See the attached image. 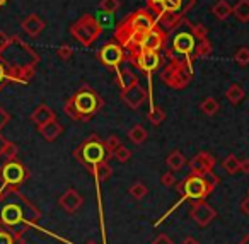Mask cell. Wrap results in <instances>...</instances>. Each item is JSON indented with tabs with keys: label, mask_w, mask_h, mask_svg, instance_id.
<instances>
[{
	"label": "cell",
	"mask_w": 249,
	"mask_h": 244,
	"mask_svg": "<svg viewBox=\"0 0 249 244\" xmlns=\"http://www.w3.org/2000/svg\"><path fill=\"white\" fill-rule=\"evenodd\" d=\"M212 52H213V46H212L210 39L205 38V39H200V41L196 43V48H195V53H193V58H207V56L212 55Z\"/></svg>",
	"instance_id": "83f0119b"
},
{
	"label": "cell",
	"mask_w": 249,
	"mask_h": 244,
	"mask_svg": "<svg viewBox=\"0 0 249 244\" xmlns=\"http://www.w3.org/2000/svg\"><path fill=\"white\" fill-rule=\"evenodd\" d=\"M184 16L181 12H162V14L157 18V24H160L164 28V31L173 33L174 29L179 26V22L183 21Z\"/></svg>",
	"instance_id": "7402d4cb"
},
{
	"label": "cell",
	"mask_w": 249,
	"mask_h": 244,
	"mask_svg": "<svg viewBox=\"0 0 249 244\" xmlns=\"http://www.w3.org/2000/svg\"><path fill=\"white\" fill-rule=\"evenodd\" d=\"M0 56L7 67L11 84L28 86L31 82L36 74V67L39 63V55L21 36H11V43L0 52Z\"/></svg>",
	"instance_id": "7a4b0ae2"
},
{
	"label": "cell",
	"mask_w": 249,
	"mask_h": 244,
	"mask_svg": "<svg viewBox=\"0 0 249 244\" xmlns=\"http://www.w3.org/2000/svg\"><path fill=\"white\" fill-rule=\"evenodd\" d=\"M160 185L166 186V188H169V186H174V185H176V176H174V172H173V171L164 172L162 178H160Z\"/></svg>",
	"instance_id": "60d3db41"
},
{
	"label": "cell",
	"mask_w": 249,
	"mask_h": 244,
	"mask_svg": "<svg viewBox=\"0 0 249 244\" xmlns=\"http://www.w3.org/2000/svg\"><path fill=\"white\" fill-rule=\"evenodd\" d=\"M31 121L36 125V127H41V125L48 123L52 120H56V113L48 106V104H39L36 106V110L31 113Z\"/></svg>",
	"instance_id": "ffe728a7"
},
{
	"label": "cell",
	"mask_w": 249,
	"mask_h": 244,
	"mask_svg": "<svg viewBox=\"0 0 249 244\" xmlns=\"http://www.w3.org/2000/svg\"><path fill=\"white\" fill-rule=\"evenodd\" d=\"M234 60H235V63L241 67L249 65V48H246V46L239 48L237 52L234 53Z\"/></svg>",
	"instance_id": "8d00e7d4"
},
{
	"label": "cell",
	"mask_w": 249,
	"mask_h": 244,
	"mask_svg": "<svg viewBox=\"0 0 249 244\" xmlns=\"http://www.w3.org/2000/svg\"><path fill=\"white\" fill-rule=\"evenodd\" d=\"M166 46H167V33L159 24H156L150 31H147L137 41L135 48L132 52H162Z\"/></svg>",
	"instance_id": "7c38bea8"
},
{
	"label": "cell",
	"mask_w": 249,
	"mask_h": 244,
	"mask_svg": "<svg viewBox=\"0 0 249 244\" xmlns=\"http://www.w3.org/2000/svg\"><path fill=\"white\" fill-rule=\"evenodd\" d=\"M218 183H220V178H218L213 171L208 172V174H205V176L191 174L190 172L183 181L174 185L181 198H179V202H176V205H174L169 212L173 213L174 210H176L183 202H186V200H191V202H195V200H207V196L213 191L215 186H217Z\"/></svg>",
	"instance_id": "5b68a950"
},
{
	"label": "cell",
	"mask_w": 249,
	"mask_h": 244,
	"mask_svg": "<svg viewBox=\"0 0 249 244\" xmlns=\"http://www.w3.org/2000/svg\"><path fill=\"white\" fill-rule=\"evenodd\" d=\"M186 164H188L186 157H184V155L181 154L179 150H173V152H171V154L166 157V166H167V168H169L173 172H176V171H179V169H183Z\"/></svg>",
	"instance_id": "d4e9b609"
},
{
	"label": "cell",
	"mask_w": 249,
	"mask_h": 244,
	"mask_svg": "<svg viewBox=\"0 0 249 244\" xmlns=\"http://www.w3.org/2000/svg\"><path fill=\"white\" fill-rule=\"evenodd\" d=\"M73 55V48L70 45H60L58 48H56V56H58L60 60H70Z\"/></svg>",
	"instance_id": "f35d334b"
},
{
	"label": "cell",
	"mask_w": 249,
	"mask_h": 244,
	"mask_svg": "<svg viewBox=\"0 0 249 244\" xmlns=\"http://www.w3.org/2000/svg\"><path fill=\"white\" fill-rule=\"evenodd\" d=\"M215 164H217V161H215V157L210 152H198L196 155H193L188 161V168H190L191 174H200V176H205L213 171Z\"/></svg>",
	"instance_id": "2e32d148"
},
{
	"label": "cell",
	"mask_w": 249,
	"mask_h": 244,
	"mask_svg": "<svg viewBox=\"0 0 249 244\" xmlns=\"http://www.w3.org/2000/svg\"><path fill=\"white\" fill-rule=\"evenodd\" d=\"M58 205L62 206V208L65 210L67 213L73 215V213H77L80 208H82L84 198H82V195H80V193L77 191L75 188H69V189H67V191L63 193V195L58 198Z\"/></svg>",
	"instance_id": "e0dca14e"
},
{
	"label": "cell",
	"mask_w": 249,
	"mask_h": 244,
	"mask_svg": "<svg viewBox=\"0 0 249 244\" xmlns=\"http://www.w3.org/2000/svg\"><path fill=\"white\" fill-rule=\"evenodd\" d=\"M96 56L101 62V65H104L106 69L113 70V72L120 65H123L124 62H128V55L124 53V48L120 45V43L114 41V39L113 41L104 43V45L97 50Z\"/></svg>",
	"instance_id": "8fae6325"
},
{
	"label": "cell",
	"mask_w": 249,
	"mask_h": 244,
	"mask_svg": "<svg viewBox=\"0 0 249 244\" xmlns=\"http://www.w3.org/2000/svg\"><path fill=\"white\" fill-rule=\"evenodd\" d=\"M152 244H174V241L171 239L167 234H159V236L152 241Z\"/></svg>",
	"instance_id": "f6af8a7d"
},
{
	"label": "cell",
	"mask_w": 249,
	"mask_h": 244,
	"mask_svg": "<svg viewBox=\"0 0 249 244\" xmlns=\"http://www.w3.org/2000/svg\"><path fill=\"white\" fill-rule=\"evenodd\" d=\"M86 244H97V243H96V241H87Z\"/></svg>",
	"instance_id": "db71d44e"
},
{
	"label": "cell",
	"mask_w": 249,
	"mask_h": 244,
	"mask_svg": "<svg viewBox=\"0 0 249 244\" xmlns=\"http://www.w3.org/2000/svg\"><path fill=\"white\" fill-rule=\"evenodd\" d=\"M232 16L239 22H249V0H237V4L232 7Z\"/></svg>",
	"instance_id": "484cf974"
},
{
	"label": "cell",
	"mask_w": 249,
	"mask_h": 244,
	"mask_svg": "<svg viewBox=\"0 0 249 244\" xmlns=\"http://www.w3.org/2000/svg\"><path fill=\"white\" fill-rule=\"evenodd\" d=\"M248 196H249V189H248Z\"/></svg>",
	"instance_id": "11a10c76"
},
{
	"label": "cell",
	"mask_w": 249,
	"mask_h": 244,
	"mask_svg": "<svg viewBox=\"0 0 249 244\" xmlns=\"http://www.w3.org/2000/svg\"><path fill=\"white\" fill-rule=\"evenodd\" d=\"M237 244H249V232L248 234H246V236L244 237H242V239L241 241H239V243Z\"/></svg>",
	"instance_id": "816d5d0a"
},
{
	"label": "cell",
	"mask_w": 249,
	"mask_h": 244,
	"mask_svg": "<svg viewBox=\"0 0 249 244\" xmlns=\"http://www.w3.org/2000/svg\"><path fill=\"white\" fill-rule=\"evenodd\" d=\"M220 110V104L215 97H205L203 101L200 103V111L207 116H215Z\"/></svg>",
	"instance_id": "f1b7e54d"
},
{
	"label": "cell",
	"mask_w": 249,
	"mask_h": 244,
	"mask_svg": "<svg viewBox=\"0 0 249 244\" xmlns=\"http://www.w3.org/2000/svg\"><path fill=\"white\" fill-rule=\"evenodd\" d=\"M128 62H132L140 72H143L150 79V75L162 67L164 60L160 52H132L128 53Z\"/></svg>",
	"instance_id": "4fadbf2b"
},
{
	"label": "cell",
	"mask_w": 249,
	"mask_h": 244,
	"mask_svg": "<svg viewBox=\"0 0 249 244\" xmlns=\"http://www.w3.org/2000/svg\"><path fill=\"white\" fill-rule=\"evenodd\" d=\"M120 7H121L120 0H101V2H99V9L107 16L118 12V11H120Z\"/></svg>",
	"instance_id": "e575fe53"
},
{
	"label": "cell",
	"mask_w": 249,
	"mask_h": 244,
	"mask_svg": "<svg viewBox=\"0 0 249 244\" xmlns=\"http://www.w3.org/2000/svg\"><path fill=\"white\" fill-rule=\"evenodd\" d=\"M38 131L46 142H55L56 138L63 133V125L60 123L58 120H52V121H48V123L38 127Z\"/></svg>",
	"instance_id": "44dd1931"
},
{
	"label": "cell",
	"mask_w": 249,
	"mask_h": 244,
	"mask_svg": "<svg viewBox=\"0 0 249 244\" xmlns=\"http://www.w3.org/2000/svg\"><path fill=\"white\" fill-rule=\"evenodd\" d=\"M9 84H11V79H9L7 67H5L4 60H2V56H0V93H2Z\"/></svg>",
	"instance_id": "74e56055"
},
{
	"label": "cell",
	"mask_w": 249,
	"mask_h": 244,
	"mask_svg": "<svg viewBox=\"0 0 249 244\" xmlns=\"http://www.w3.org/2000/svg\"><path fill=\"white\" fill-rule=\"evenodd\" d=\"M0 244H26V241L24 237H19L9 230L0 229Z\"/></svg>",
	"instance_id": "836d02e7"
},
{
	"label": "cell",
	"mask_w": 249,
	"mask_h": 244,
	"mask_svg": "<svg viewBox=\"0 0 249 244\" xmlns=\"http://www.w3.org/2000/svg\"><path fill=\"white\" fill-rule=\"evenodd\" d=\"M5 4H7V0H0V7H4Z\"/></svg>",
	"instance_id": "f5cc1de1"
},
{
	"label": "cell",
	"mask_w": 249,
	"mask_h": 244,
	"mask_svg": "<svg viewBox=\"0 0 249 244\" xmlns=\"http://www.w3.org/2000/svg\"><path fill=\"white\" fill-rule=\"evenodd\" d=\"M196 36L193 33V22H190L186 18H183V21L179 22L176 29H174V36L171 39V45L164 48L167 58H181L186 60L188 63L193 65L195 58L193 53L196 48Z\"/></svg>",
	"instance_id": "52a82bcc"
},
{
	"label": "cell",
	"mask_w": 249,
	"mask_h": 244,
	"mask_svg": "<svg viewBox=\"0 0 249 244\" xmlns=\"http://www.w3.org/2000/svg\"><path fill=\"white\" fill-rule=\"evenodd\" d=\"M160 80L166 84L169 89L183 91L193 80V65L188 63L186 60L171 58L167 65L160 72Z\"/></svg>",
	"instance_id": "ba28073f"
},
{
	"label": "cell",
	"mask_w": 249,
	"mask_h": 244,
	"mask_svg": "<svg viewBox=\"0 0 249 244\" xmlns=\"http://www.w3.org/2000/svg\"><path fill=\"white\" fill-rule=\"evenodd\" d=\"M128 138L135 145H142V144H145V142H147L149 133H147V130L142 127V125H135V127H132L128 130Z\"/></svg>",
	"instance_id": "4316f807"
},
{
	"label": "cell",
	"mask_w": 249,
	"mask_h": 244,
	"mask_svg": "<svg viewBox=\"0 0 249 244\" xmlns=\"http://www.w3.org/2000/svg\"><path fill=\"white\" fill-rule=\"evenodd\" d=\"M111 174H113V169H111V166L107 164V162H103V164H99L96 168V171H94V178L97 179L99 183H106L107 179L111 178Z\"/></svg>",
	"instance_id": "1f68e13d"
},
{
	"label": "cell",
	"mask_w": 249,
	"mask_h": 244,
	"mask_svg": "<svg viewBox=\"0 0 249 244\" xmlns=\"http://www.w3.org/2000/svg\"><path fill=\"white\" fill-rule=\"evenodd\" d=\"M239 164H241V159H237V155L229 154L227 157L222 162V169H224L227 174H235L239 171Z\"/></svg>",
	"instance_id": "f546056e"
},
{
	"label": "cell",
	"mask_w": 249,
	"mask_h": 244,
	"mask_svg": "<svg viewBox=\"0 0 249 244\" xmlns=\"http://www.w3.org/2000/svg\"><path fill=\"white\" fill-rule=\"evenodd\" d=\"M9 121H11V114H9L7 111L4 110V108L0 106V131H2L5 127H7Z\"/></svg>",
	"instance_id": "ee69618b"
},
{
	"label": "cell",
	"mask_w": 249,
	"mask_h": 244,
	"mask_svg": "<svg viewBox=\"0 0 249 244\" xmlns=\"http://www.w3.org/2000/svg\"><path fill=\"white\" fill-rule=\"evenodd\" d=\"M212 14L218 19V21H225L232 16V5L229 4L227 0H217L212 7Z\"/></svg>",
	"instance_id": "cb8c5ba5"
},
{
	"label": "cell",
	"mask_w": 249,
	"mask_h": 244,
	"mask_svg": "<svg viewBox=\"0 0 249 244\" xmlns=\"http://www.w3.org/2000/svg\"><path fill=\"white\" fill-rule=\"evenodd\" d=\"M147 5H149V11L152 12L156 18L160 16V5H162V0H147Z\"/></svg>",
	"instance_id": "b9f144b4"
},
{
	"label": "cell",
	"mask_w": 249,
	"mask_h": 244,
	"mask_svg": "<svg viewBox=\"0 0 249 244\" xmlns=\"http://www.w3.org/2000/svg\"><path fill=\"white\" fill-rule=\"evenodd\" d=\"M104 142H106V147L109 149L111 152H114V150H116V149H118V147H120V145H121L120 138H118L116 135H109V137H107V138H106V140H104Z\"/></svg>",
	"instance_id": "7bdbcfd3"
},
{
	"label": "cell",
	"mask_w": 249,
	"mask_h": 244,
	"mask_svg": "<svg viewBox=\"0 0 249 244\" xmlns=\"http://www.w3.org/2000/svg\"><path fill=\"white\" fill-rule=\"evenodd\" d=\"M113 157L116 159L118 162H128L130 159H132V150H130L128 147H124L123 144H121L120 147H118L116 150L113 152Z\"/></svg>",
	"instance_id": "d590c367"
},
{
	"label": "cell",
	"mask_w": 249,
	"mask_h": 244,
	"mask_svg": "<svg viewBox=\"0 0 249 244\" xmlns=\"http://www.w3.org/2000/svg\"><path fill=\"white\" fill-rule=\"evenodd\" d=\"M9 43H11V36H9L7 33L0 31V52H2V50H4Z\"/></svg>",
	"instance_id": "7dc6e473"
},
{
	"label": "cell",
	"mask_w": 249,
	"mask_h": 244,
	"mask_svg": "<svg viewBox=\"0 0 249 244\" xmlns=\"http://www.w3.org/2000/svg\"><path fill=\"white\" fill-rule=\"evenodd\" d=\"M128 193L132 195V198H135V200H143L147 195H149V188H147V186L143 185V183L137 181V183H133V185L130 186Z\"/></svg>",
	"instance_id": "d6a6232c"
},
{
	"label": "cell",
	"mask_w": 249,
	"mask_h": 244,
	"mask_svg": "<svg viewBox=\"0 0 249 244\" xmlns=\"http://www.w3.org/2000/svg\"><path fill=\"white\" fill-rule=\"evenodd\" d=\"M181 244H200V243H198V239H195V237L188 236V237H184L183 243H181Z\"/></svg>",
	"instance_id": "f907efd6"
},
{
	"label": "cell",
	"mask_w": 249,
	"mask_h": 244,
	"mask_svg": "<svg viewBox=\"0 0 249 244\" xmlns=\"http://www.w3.org/2000/svg\"><path fill=\"white\" fill-rule=\"evenodd\" d=\"M190 217L198 227H207L217 219V210L212 205H208L207 200H195L191 203Z\"/></svg>",
	"instance_id": "5bb4252c"
},
{
	"label": "cell",
	"mask_w": 249,
	"mask_h": 244,
	"mask_svg": "<svg viewBox=\"0 0 249 244\" xmlns=\"http://www.w3.org/2000/svg\"><path fill=\"white\" fill-rule=\"evenodd\" d=\"M0 188H2V186H0Z\"/></svg>",
	"instance_id": "9f6ffc18"
},
{
	"label": "cell",
	"mask_w": 249,
	"mask_h": 244,
	"mask_svg": "<svg viewBox=\"0 0 249 244\" xmlns=\"http://www.w3.org/2000/svg\"><path fill=\"white\" fill-rule=\"evenodd\" d=\"M157 24V18L149 9H139V11L128 14L121 19L114 28V41L120 43L126 52L135 48L137 41L145 35L147 31Z\"/></svg>",
	"instance_id": "3957f363"
},
{
	"label": "cell",
	"mask_w": 249,
	"mask_h": 244,
	"mask_svg": "<svg viewBox=\"0 0 249 244\" xmlns=\"http://www.w3.org/2000/svg\"><path fill=\"white\" fill-rule=\"evenodd\" d=\"M43 213L19 188H0V229L24 237V232L36 229Z\"/></svg>",
	"instance_id": "6da1fadb"
},
{
	"label": "cell",
	"mask_w": 249,
	"mask_h": 244,
	"mask_svg": "<svg viewBox=\"0 0 249 244\" xmlns=\"http://www.w3.org/2000/svg\"><path fill=\"white\" fill-rule=\"evenodd\" d=\"M147 99H150L149 91L143 89L140 84H135V86L128 87V89L121 91V101L124 103V106H128L130 110H133V111L142 108V104L145 103Z\"/></svg>",
	"instance_id": "9a60e30c"
},
{
	"label": "cell",
	"mask_w": 249,
	"mask_h": 244,
	"mask_svg": "<svg viewBox=\"0 0 249 244\" xmlns=\"http://www.w3.org/2000/svg\"><path fill=\"white\" fill-rule=\"evenodd\" d=\"M21 28L28 36H31V38H38V36L43 33V29L46 28V22L43 21L38 14H29L26 19H22Z\"/></svg>",
	"instance_id": "ac0fdd59"
},
{
	"label": "cell",
	"mask_w": 249,
	"mask_h": 244,
	"mask_svg": "<svg viewBox=\"0 0 249 244\" xmlns=\"http://www.w3.org/2000/svg\"><path fill=\"white\" fill-rule=\"evenodd\" d=\"M239 171L244 172V174H249V159H242L241 164H239Z\"/></svg>",
	"instance_id": "c3c4849f"
},
{
	"label": "cell",
	"mask_w": 249,
	"mask_h": 244,
	"mask_svg": "<svg viewBox=\"0 0 249 244\" xmlns=\"http://www.w3.org/2000/svg\"><path fill=\"white\" fill-rule=\"evenodd\" d=\"M147 118H149L152 127H159V125L166 120V111H164L160 106H152L149 111V114H147Z\"/></svg>",
	"instance_id": "4dcf8cb0"
},
{
	"label": "cell",
	"mask_w": 249,
	"mask_h": 244,
	"mask_svg": "<svg viewBox=\"0 0 249 244\" xmlns=\"http://www.w3.org/2000/svg\"><path fill=\"white\" fill-rule=\"evenodd\" d=\"M73 159L82 164L84 169H87L89 174H94L96 168L103 162H109L113 157V152L106 147V142L99 137L97 133H90L75 150L72 152Z\"/></svg>",
	"instance_id": "8992f818"
},
{
	"label": "cell",
	"mask_w": 249,
	"mask_h": 244,
	"mask_svg": "<svg viewBox=\"0 0 249 244\" xmlns=\"http://www.w3.org/2000/svg\"><path fill=\"white\" fill-rule=\"evenodd\" d=\"M9 142L11 140H7L4 135L0 133V157H4L5 155V150H7V147H9Z\"/></svg>",
	"instance_id": "bcb514c9"
},
{
	"label": "cell",
	"mask_w": 249,
	"mask_h": 244,
	"mask_svg": "<svg viewBox=\"0 0 249 244\" xmlns=\"http://www.w3.org/2000/svg\"><path fill=\"white\" fill-rule=\"evenodd\" d=\"M225 97H227V101L231 104L237 106V104H241L242 101H244V97H246L244 87H242L241 84H232V86L225 91Z\"/></svg>",
	"instance_id": "603a6c76"
},
{
	"label": "cell",
	"mask_w": 249,
	"mask_h": 244,
	"mask_svg": "<svg viewBox=\"0 0 249 244\" xmlns=\"http://www.w3.org/2000/svg\"><path fill=\"white\" fill-rule=\"evenodd\" d=\"M103 33V24L94 16L84 14L70 26V35L82 46H90Z\"/></svg>",
	"instance_id": "9c48e42d"
},
{
	"label": "cell",
	"mask_w": 249,
	"mask_h": 244,
	"mask_svg": "<svg viewBox=\"0 0 249 244\" xmlns=\"http://www.w3.org/2000/svg\"><path fill=\"white\" fill-rule=\"evenodd\" d=\"M31 172L22 164L18 157L5 159L4 164H0V186H11V188H21L29 179Z\"/></svg>",
	"instance_id": "30bf717a"
},
{
	"label": "cell",
	"mask_w": 249,
	"mask_h": 244,
	"mask_svg": "<svg viewBox=\"0 0 249 244\" xmlns=\"http://www.w3.org/2000/svg\"><path fill=\"white\" fill-rule=\"evenodd\" d=\"M104 108V99L89 84H82L63 104V113L73 121H90Z\"/></svg>",
	"instance_id": "277c9868"
},
{
	"label": "cell",
	"mask_w": 249,
	"mask_h": 244,
	"mask_svg": "<svg viewBox=\"0 0 249 244\" xmlns=\"http://www.w3.org/2000/svg\"><path fill=\"white\" fill-rule=\"evenodd\" d=\"M193 33H195V36H196L198 41L208 38V28L205 24H193Z\"/></svg>",
	"instance_id": "ab89813d"
},
{
	"label": "cell",
	"mask_w": 249,
	"mask_h": 244,
	"mask_svg": "<svg viewBox=\"0 0 249 244\" xmlns=\"http://www.w3.org/2000/svg\"><path fill=\"white\" fill-rule=\"evenodd\" d=\"M241 212L244 213L246 217H249V196L241 202Z\"/></svg>",
	"instance_id": "681fc988"
},
{
	"label": "cell",
	"mask_w": 249,
	"mask_h": 244,
	"mask_svg": "<svg viewBox=\"0 0 249 244\" xmlns=\"http://www.w3.org/2000/svg\"><path fill=\"white\" fill-rule=\"evenodd\" d=\"M114 74H116V84H118V87H120L121 91L128 89V87L139 84V77H137L135 74L128 69V67L120 65L116 70H114Z\"/></svg>",
	"instance_id": "d6986e66"
}]
</instances>
